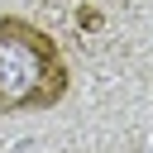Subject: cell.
<instances>
[{
  "label": "cell",
  "mask_w": 153,
  "mask_h": 153,
  "mask_svg": "<svg viewBox=\"0 0 153 153\" xmlns=\"http://www.w3.org/2000/svg\"><path fill=\"white\" fill-rule=\"evenodd\" d=\"M67 86L72 72L57 38L24 14H0V115L53 110L62 105Z\"/></svg>",
  "instance_id": "1"
}]
</instances>
